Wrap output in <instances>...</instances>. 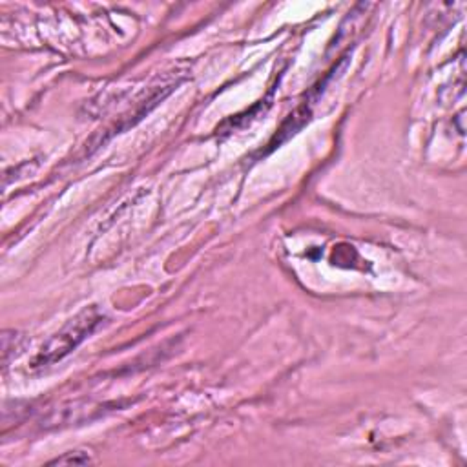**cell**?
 <instances>
[{
    "instance_id": "obj_3",
    "label": "cell",
    "mask_w": 467,
    "mask_h": 467,
    "mask_svg": "<svg viewBox=\"0 0 467 467\" xmlns=\"http://www.w3.org/2000/svg\"><path fill=\"white\" fill-rule=\"evenodd\" d=\"M79 453H73V454H66V456H63V459H57L53 460L51 463H58V466H64V463H88L90 462V456L88 454H82V456H77Z\"/></svg>"
},
{
    "instance_id": "obj_1",
    "label": "cell",
    "mask_w": 467,
    "mask_h": 467,
    "mask_svg": "<svg viewBox=\"0 0 467 467\" xmlns=\"http://www.w3.org/2000/svg\"><path fill=\"white\" fill-rule=\"evenodd\" d=\"M106 316L101 312L95 305L88 307L82 312L72 318L64 325L58 333H55L53 336L41 347V350L37 352L35 358H33V367L42 369V367H50V365L57 364L63 358H66L70 352L81 345L84 340L91 336V334L104 324Z\"/></svg>"
},
{
    "instance_id": "obj_2",
    "label": "cell",
    "mask_w": 467,
    "mask_h": 467,
    "mask_svg": "<svg viewBox=\"0 0 467 467\" xmlns=\"http://www.w3.org/2000/svg\"><path fill=\"white\" fill-rule=\"evenodd\" d=\"M24 347H26V338L23 334L15 333V331H4L2 334V364L4 367H8L11 359L23 354Z\"/></svg>"
}]
</instances>
